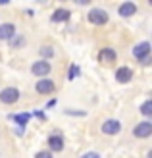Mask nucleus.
Here are the masks:
<instances>
[{
	"label": "nucleus",
	"mask_w": 152,
	"mask_h": 158,
	"mask_svg": "<svg viewBox=\"0 0 152 158\" xmlns=\"http://www.w3.org/2000/svg\"><path fill=\"white\" fill-rule=\"evenodd\" d=\"M35 158H52V154H50L48 151H43V152H39Z\"/></svg>",
	"instance_id": "obj_18"
},
{
	"label": "nucleus",
	"mask_w": 152,
	"mask_h": 158,
	"mask_svg": "<svg viewBox=\"0 0 152 158\" xmlns=\"http://www.w3.org/2000/svg\"><path fill=\"white\" fill-rule=\"evenodd\" d=\"M48 145H50L52 151H62V148H64V139L58 137V135H52L48 139Z\"/></svg>",
	"instance_id": "obj_12"
},
{
	"label": "nucleus",
	"mask_w": 152,
	"mask_h": 158,
	"mask_svg": "<svg viewBox=\"0 0 152 158\" xmlns=\"http://www.w3.org/2000/svg\"><path fill=\"white\" fill-rule=\"evenodd\" d=\"M119 129H121V123L117 120H106L102 123V133H106V135H116Z\"/></svg>",
	"instance_id": "obj_5"
},
{
	"label": "nucleus",
	"mask_w": 152,
	"mask_h": 158,
	"mask_svg": "<svg viewBox=\"0 0 152 158\" xmlns=\"http://www.w3.org/2000/svg\"><path fill=\"white\" fill-rule=\"evenodd\" d=\"M89 21L94 23V25H104V23L108 21V14L104 10H98V8H94V10L89 12Z\"/></svg>",
	"instance_id": "obj_2"
},
{
	"label": "nucleus",
	"mask_w": 152,
	"mask_h": 158,
	"mask_svg": "<svg viewBox=\"0 0 152 158\" xmlns=\"http://www.w3.org/2000/svg\"><path fill=\"white\" fill-rule=\"evenodd\" d=\"M77 75H79V68L71 66V68H69V79H75Z\"/></svg>",
	"instance_id": "obj_17"
},
{
	"label": "nucleus",
	"mask_w": 152,
	"mask_h": 158,
	"mask_svg": "<svg viewBox=\"0 0 152 158\" xmlns=\"http://www.w3.org/2000/svg\"><path fill=\"white\" fill-rule=\"evenodd\" d=\"M18 98H19V91L14 89V87H8V89L0 93V100L4 104H14V102H18Z\"/></svg>",
	"instance_id": "obj_1"
},
{
	"label": "nucleus",
	"mask_w": 152,
	"mask_h": 158,
	"mask_svg": "<svg viewBox=\"0 0 152 158\" xmlns=\"http://www.w3.org/2000/svg\"><path fill=\"white\" fill-rule=\"evenodd\" d=\"M141 112L145 114V116H150V114H152V100H146L145 104L141 106Z\"/></svg>",
	"instance_id": "obj_15"
},
{
	"label": "nucleus",
	"mask_w": 152,
	"mask_h": 158,
	"mask_svg": "<svg viewBox=\"0 0 152 158\" xmlns=\"http://www.w3.org/2000/svg\"><path fill=\"white\" fill-rule=\"evenodd\" d=\"M150 133H152V123L150 122H141V123H137V127L133 129V135L139 137V139L148 137Z\"/></svg>",
	"instance_id": "obj_4"
},
{
	"label": "nucleus",
	"mask_w": 152,
	"mask_h": 158,
	"mask_svg": "<svg viewBox=\"0 0 152 158\" xmlns=\"http://www.w3.org/2000/svg\"><path fill=\"white\" fill-rule=\"evenodd\" d=\"M148 52H150V44L148 43H141L137 44L133 48V54H135V58H139V60H145L148 56Z\"/></svg>",
	"instance_id": "obj_8"
},
{
	"label": "nucleus",
	"mask_w": 152,
	"mask_h": 158,
	"mask_svg": "<svg viewBox=\"0 0 152 158\" xmlns=\"http://www.w3.org/2000/svg\"><path fill=\"white\" fill-rule=\"evenodd\" d=\"M31 72H33V75H39V77L44 79V75L50 73V64L46 60H39V62H35V64H33Z\"/></svg>",
	"instance_id": "obj_3"
},
{
	"label": "nucleus",
	"mask_w": 152,
	"mask_h": 158,
	"mask_svg": "<svg viewBox=\"0 0 152 158\" xmlns=\"http://www.w3.org/2000/svg\"><path fill=\"white\" fill-rule=\"evenodd\" d=\"M98 58H100L102 64H112V62H116V52L112 48H104V50H100Z\"/></svg>",
	"instance_id": "obj_11"
},
{
	"label": "nucleus",
	"mask_w": 152,
	"mask_h": 158,
	"mask_svg": "<svg viewBox=\"0 0 152 158\" xmlns=\"http://www.w3.org/2000/svg\"><path fill=\"white\" fill-rule=\"evenodd\" d=\"M14 35H15V27L12 23H2V25H0V41L14 39Z\"/></svg>",
	"instance_id": "obj_7"
},
{
	"label": "nucleus",
	"mask_w": 152,
	"mask_h": 158,
	"mask_svg": "<svg viewBox=\"0 0 152 158\" xmlns=\"http://www.w3.org/2000/svg\"><path fill=\"white\" fill-rule=\"evenodd\" d=\"M119 15H123V18H129V15H133L135 12H137V6H135L133 2H123L121 6H119Z\"/></svg>",
	"instance_id": "obj_10"
},
{
	"label": "nucleus",
	"mask_w": 152,
	"mask_h": 158,
	"mask_svg": "<svg viewBox=\"0 0 152 158\" xmlns=\"http://www.w3.org/2000/svg\"><path fill=\"white\" fill-rule=\"evenodd\" d=\"M81 158H100V156H98L97 152H87V154H83Z\"/></svg>",
	"instance_id": "obj_19"
},
{
	"label": "nucleus",
	"mask_w": 152,
	"mask_h": 158,
	"mask_svg": "<svg viewBox=\"0 0 152 158\" xmlns=\"http://www.w3.org/2000/svg\"><path fill=\"white\" fill-rule=\"evenodd\" d=\"M35 89L41 94H48V93H54V83L50 81V79H41V81L35 85Z\"/></svg>",
	"instance_id": "obj_6"
},
{
	"label": "nucleus",
	"mask_w": 152,
	"mask_h": 158,
	"mask_svg": "<svg viewBox=\"0 0 152 158\" xmlns=\"http://www.w3.org/2000/svg\"><path fill=\"white\" fill-rule=\"evenodd\" d=\"M14 118V122L15 123H18L19 125V127H23V125H25V123H29V114H18V116H12Z\"/></svg>",
	"instance_id": "obj_14"
},
{
	"label": "nucleus",
	"mask_w": 152,
	"mask_h": 158,
	"mask_svg": "<svg viewBox=\"0 0 152 158\" xmlns=\"http://www.w3.org/2000/svg\"><path fill=\"white\" fill-rule=\"evenodd\" d=\"M69 12L68 10H56L54 15H52V21H68L69 19Z\"/></svg>",
	"instance_id": "obj_13"
},
{
	"label": "nucleus",
	"mask_w": 152,
	"mask_h": 158,
	"mask_svg": "<svg viewBox=\"0 0 152 158\" xmlns=\"http://www.w3.org/2000/svg\"><path fill=\"white\" fill-rule=\"evenodd\" d=\"M52 54H54V52H52L50 46H43V48H41V56H43V58H50Z\"/></svg>",
	"instance_id": "obj_16"
},
{
	"label": "nucleus",
	"mask_w": 152,
	"mask_h": 158,
	"mask_svg": "<svg viewBox=\"0 0 152 158\" xmlns=\"http://www.w3.org/2000/svg\"><path fill=\"white\" fill-rule=\"evenodd\" d=\"M131 77H133V72H131L129 68H119L117 72H116V79H117L119 83H129Z\"/></svg>",
	"instance_id": "obj_9"
}]
</instances>
